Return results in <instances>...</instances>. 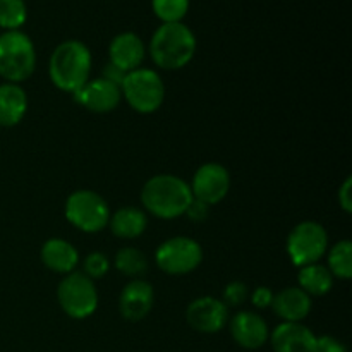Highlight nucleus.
I'll use <instances>...</instances> for the list:
<instances>
[{
    "mask_svg": "<svg viewBox=\"0 0 352 352\" xmlns=\"http://www.w3.org/2000/svg\"><path fill=\"white\" fill-rule=\"evenodd\" d=\"M57 299L67 316L74 320L89 318L98 308V292L89 277L79 272L67 274L57 289Z\"/></svg>",
    "mask_w": 352,
    "mask_h": 352,
    "instance_id": "nucleus-6",
    "label": "nucleus"
},
{
    "mask_svg": "<svg viewBox=\"0 0 352 352\" xmlns=\"http://www.w3.org/2000/svg\"><path fill=\"white\" fill-rule=\"evenodd\" d=\"M248 299V287L243 282H230L223 289V305L229 306H239Z\"/></svg>",
    "mask_w": 352,
    "mask_h": 352,
    "instance_id": "nucleus-27",
    "label": "nucleus"
},
{
    "mask_svg": "<svg viewBox=\"0 0 352 352\" xmlns=\"http://www.w3.org/2000/svg\"><path fill=\"white\" fill-rule=\"evenodd\" d=\"M120 98H122V91L119 86L112 85L103 78L91 79L79 91L74 93L76 102L95 113L112 112L120 103Z\"/></svg>",
    "mask_w": 352,
    "mask_h": 352,
    "instance_id": "nucleus-12",
    "label": "nucleus"
},
{
    "mask_svg": "<svg viewBox=\"0 0 352 352\" xmlns=\"http://www.w3.org/2000/svg\"><path fill=\"white\" fill-rule=\"evenodd\" d=\"M329 250L327 230L316 222H301L287 237V253L296 267L318 263Z\"/></svg>",
    "mask_w": 352,
    "mask_h": 352,
    "instance_id": "nucleus-8",
    "label": "nucleus"
},
{
    "mask_svg": "<svg viewBox=\"0 0 352 352\" xmlns=\"http://www.w3.org/2000/svg\"><path fill=\"white\" fill-rule=\"evenodd\" d=\"M28 10L24 0H0V28L17 31L26 23Z\"/></svg>",
    "mask_w": 352,
    "mask_h": 352,
    "instance_id": "nucleus-24",
    "label": "nucleus"
},
{
    "mask_svg": "<svg viewBox=\"0 0 352 352\" xmlns=\"http://www.w3.org/2000/svg\"><path fill=\"white\" fill-rule=\"evenodd\" d=\"M82 268H85L82 274L91 278V280H95V278H102L109 274L110 261L103 253H91L85 258Z\"/></svg>",
    "mask_w": 352,
    "mask_h": 352,
    "instance_id": "nucleus-26",
    "label": "nucleus"
},
{
    "mask_svg": "<svg viewBox=\"0 0 352 352\" xmlns=\"http://www.w3.org/2000/svg\"><path fill=\"white\" fill-rule=\"evenodd\" d=\"M102 74H103V79H107L109 82H112V85L119 86L120 88V86H122V81L126 79L127 72L122 71L120 67H117V65L112 64V62H109V64L103 67Z\"/></svg>",
    "mask_w": 352,
    "mask_h": 352,
    "instance_id": "nucleus-30",
    "label": "nucleus"
},
{
    "mask_svg": "<svg viewBox=\"0 0 352 352\" xmlns=\"http://www.w3.org/2000/svg\"><path fill=\"white\" fill-rule=\"evenodd\" d=\"M153 301L155 292L151 284L134 278L122 289L119 296L120 315L129 322H140L150 315Z\"/></svg>",
    "mask_w": 352,
    "mask_h": 352,
    "instance_id": "nucleus-14",
    "label": "nucleus"
},
{
    "mask_svg": "<svg viewBox=\"0 0 352 352\" xmlns=\"http://www.w3.org/2000/svg\"><path fill=\"white\" fill-rule=\"evenodd\" d=\"M330 274L342 280H349L352 277V244L351 241H339L329 253Z\"/></svg>",
    "mask_w": 352,
    "mask_h": 352,
    "instance_id": "nucleus-22",
    "label": "nucleus"
},
{
    "mask_svg": "<svg viewBox=\"0 0 352 352\" xmlns=\"http://www.w3.org/2000/svg\"><path fill=\"white\" fill-rule=\"evenodd\" d=\"M186 320L196 332L217 333L229 322V308L220 299L203 296L188 306Z\"/></svg>",
    "mask_w": 352,
    "mask_h": 352,
    "instance_id": "nucleus-11",
    "label": "nucleus"
},
{
    "mask_svg": "<svg viewBox=\"0 0 352 352\" xmlns=\"http://www.w3.org/2000/svg\"><path fill=\"white\" fill-rule=\"evenodd\" d=\"M313 352H349L347 351V346L342 342V340L336 339L332 336H322L316 337L315 351Z\"/></svg>",
    "mask_w": 352,
    "mask_h": 352,
    "instance_id": "nucleus-28",
    "label": "nucleus"
},
{
    "mask_svg": "<svg viewBox=\"0 0 352 352\" xmlns=\"http://www.w3.org/2000/svg\"><path fill=\"white\" fill-rule=\"evenodd\" d=\"M110 62L122 71L131 72L140 69L144 60V43L136 33H120L112 40L109 47Z\"/></svg>",
    "mask_w": 352,
    "mask_h": 352,
    "instance_id": "nucleus-16",
    "label": "nucleus"
},
{
    "mask_svg": "<svg viewBox=\"0 0 352 352\" xmlns=\"http://www.w3.org/2000/svg\"><path fill=\"white\" fill-rule=\"evenodd\" d=\"M298 280L299 289H302L309 298L329 294L330 289L333 287V275L330 274L329 268L320 263L301 267Z\"/></svg>",
    "mask_w": 352,
    "mask_h": 352,
    "instance_id": "nucleus-21",
    "label": "nucleus"
},
{
    "mask_svg": "<svg viewBox=\"0 0 352 352\" xmlns=\"http://www.w3.org/2000/svg\"><path fill=\"white\" fill-rule=\"evenodd\" d=\"M195 34L182 23H164L151 36V58L158 67L167 71H175L188 65L195 57Z\"/></svg>",
    "mask_w": 352,
    "mask_h": 352,
    "instance_id": "nucleus-3",
    "label": "nucleus"
},
{
    "mask_svg": "<svg viewBox=\"0 0 352 352\" xmlns=\"http://www.w3.org/2000/svg\"><path fill=\"white\" fill-rule=\"evenodd\" d=\"M189 188L195 199L206 205H217L229 195L230 174L223 165L205 164L196 170Z\"/></svg>",
    "mask_w": 352,
    "mask_h": 352,
    "instance_id": "nucleus-10",
    "label": "nucleus"
},
{
    "mask_svg": "<svg viewBox=\"0 0 352 352\" xmlns=\"http://www.w3.org/2000/svg\"><path fill=\"white\" fill-rule=\"evenodd\" d=\"M151 7L164 23H181L188 14L189 0H151Z\"/></svg>",
    "mask_w": 352,
    "mask_h": 352,
    "instance_id": "nucleus-25",
    "label": "nucleus"
},
{
    "mask_svg": "<svg viewBox=\"0 0 352 352\" xmlns=\"http://www.w3.org/2000/svg\"><path fill=\"white\" fill-rule=\"evenodd\" d=\"M113 236L120 239H136L144 232L148 226V219L144 212L134 206H124L119 212L113 213L109 220Z\"/></svg>",
    "mask_w": 352,
    "mask_h": 352,
    "instance_id": "nucleus-20",
    "label": "nucleus"
},
{
    "mask_svg": "<svg viewBox=\"0 0 352 352\" xmlns=\"http://www.w3.org/2000/svg\"><path fill=\"white\" fill-rule=\"evenodd\" d=\"M65 219L82 232L95 234L109 226L110 210L105 199L95 191H74L65 201Z\"/></svg>",
    "mask_w": 352,
    "mask_h": 352,
    "instance_id": "nucleus-7",
    "label": "nucleus"
},
{
    "mask_svg": "<svg viewBox=\"0 0 352 352\" xmlns=\"http://www.w3.org/2000/svg\"><path fill=\"white\" fill-rule=\"evenodd\" d=\"M251 301H253V305L260 309L270 308L272 301H274V292L268 287H258L256 291L253 292V296H251Z\"/></svg>",
    "mask_w": 352,
    "mask_h": 352,
    "instance_id": "nucleus-31",
    "label": "nucleus"
},
{
    "mask_svg": "<svg viewBox=\"0 0 352 352\" xmlns=\"http://www.w3.org/2000/svg\"><path fill=\"white\" fill-rule=\"evenodd\" d=\"M272 308L284 322L301 323L311 311V298L302 289L287 287L278 294H274Z\"/></svg>",
    "mask_w": 352,
    "mask_h": 352,
    "instance_id": "nucleus-17",
    "label": "nucleus"
},
{
    "mask_svg": "<svg viewBox=\"0 0 352 352\" xmlns=\"http://www.w3.org/2000/svg\"><path fill=\"white\" fill-rule=\"evenodd\" d=\"M270 344L275 352H313L316 336L299 322H284L270 333Z\"/></svg>",
    "mask_w": 352,
    "mask_h": 352,
    "instance_id": "nucleus-15",
    "label": "nucleus"
},
{
    "mask_svg": "<svg viewBox=\"0 0 352 352\" xmlns=\"http://www.w3.org/2000/svg\"><path fill=\"white\" fill-rule=\"evenodd\" d=\"M91 54L78 40H67L58 45L50 57V79L58 89L74 95L89 81Z\"/></svg>",
    "mask_w": 352,
    "mask_h": 352,
    "instance_id": "nucleus-2",
    "label": "nucleus"
},
{
    "mask_svg": "<svg viewBox=\"0 0 352 352\" xmlns=\"http://www.w3.org/2000/svg\"><path fill=\"white\" fill-rule=\"evenodd\" d=\"M192 201L188 182L177 175L160 174L151 177L141 191V203L158 219H177L186 215Z\"/></svg>",
    "mask_w": 352,
    "mask_h": 352,
    "instance_id": "nucleus-1",
    "label": "nucleus"
},
{
    "mask_svg": "<svg viewBox=\"0 0 352 352\" xmlns=\"http://www.w3.org/2000/svg\"><path fill=\"white\" fill-rule=\"evenodd\" d=\"M116 267L127 277L138 278L148 270V260L136 248H122L116 254Z\"/></svg>",
    "mask_w": 352,
    "mask_h": 352,
    "instance_id": "nucleus-23",
    "label": "nucleus"
},
{
    "mask_svg": "<svg viewBox=\"0 0 352 352\" xmlns=\"http://www.w3.org/2000/svg\"><path fill=\"white\" fill-rule=\"evenodd\" d=\"M28 110L26 91L19 85H0V126L12 127L23 120Z\"/></svg>",
    "mask_w": 352,
    "mask_h": 352,
    "instance_id": "nucleus-19",
    "label": "nucleus"
},
{
    "mask_svg": "<svg viewBox=\"0 0 352 352\" xmlns=\"http://www.w3.org/2000/svg\"><path fill=\"white\" fill-rule=\"evenodd\" d=\"M124 98L140 113H153L165 100V86L160 74L151 69H134L127 72L120 86Z\"/></svg>",
    "mask_w": 352,
    "mask_h": 352,
    "instance_id": "nucleus-5",
    "label": "nucleus"
},
{
    "mask_svg": "<svg viewBox=\"0 0 352 352\" xmlns=\"http://www.w3.org/2000/svg\"><path fill=\"white\" fill-rule=\"evenodd\" d=\"M41 261L57 274H72L79 263V253L71 243L64 239H48L41 248Z\"/></svg>",
    "mask_w": 352,
    "mask_h": 352,
    "instance_id": "nucleus-18",
    "label": "nucleus"
},
{
    "mask_svg": "<svg viewBox=\"0 0 352 352\" xmlns=\"http://www.w3.org/2000/svg\"><path fill=\"white\" fill-rule=\"evenodd\" d=\"M36 67L33 41L23 31H6L0 34V76L6 81H26Z\"/></svg>",
    "mask_w": 352,
    "mask_h": 352,
    "instance_id": "nucleus-4",
    "label": "nucleus"
},
{
    "mask_svg": "<svg viewBox=\"0 0 352 352\" xmlns=\"http://www.w3.org/2000/svg\"><path fill=\"white\" fill-rule=\"evenodd\" d=\"M351 195H352V179L347 177L339 189L340 208H342L346 213L352 212V196Z\"/></svg>",
    "mask_w": 352,
    "mask_h": 352,
    "instance_id": "nucleus-32",
    "label": "nucleus"
},
{
    "mask_svg": "<svg viewBox=\"0 0 352 352\" xmlns=\"http://www.w3.org/2000/svg\"><path fill=\"white\" fill-rule=\"evenodd\" d=\"M155 260L168 275H186L201 265L203 250L191 237H172L158 246Z\"/></svg>",
    "mask_w": 352,
    "mask_h": 352,
    "instance_id": "nucleus-9",
    "label": "nucleus"
},
{
    "mask_svg": "<svg viewBox=\"0 0 352 352\" xmlns=\"http://www.w3.org/2000/svg\"><path fill=\"white\" fill-rule=\"evenodd\" d=\"M230 333L237 346L243 349L254 351L268 342L270 330L267 322L253 311H241L230 320Z\"/></svg>",
    "mask_w": 352,
    "mask_h": 352,
    "instance_id": "nucleus-13",
    "label": "nucleus"
},
{
    "mask_svg": "<svg viewBox=\"0 0 352 352\" xmlns=\"http://www.w3.org/2000/svg\"><path fill=\"white\" fill-rule=\"evenodd\" d=\"M186 215H188L189 219L192 220V222H203V220L208 219L210 205H206V203H203V201H199V199L192 198V201H191V205H189Z\"/></svg>",
    "mask_w": 352,
    "mask_h": 352,
    "instance_id": "nucleus-29",
    "label": "nucleus"
}]
</instances>
